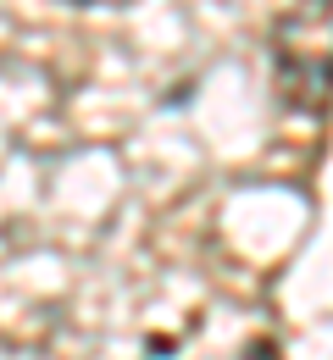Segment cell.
<instances>
[{
    "mask_svg": "<svg viewBox=\"0 0 333 360\" xmlns=\"http://www.w3.org/2000/svg\"><path fill=\"white\" fill-rule=\"evenodd\" d=\"M328 56H333V6L328 0H294L267 34L272 89L289 111L328 122Z\"/></svg>",
    "mask_w": 333,
    "mask_h": 360,
    "instance_id": "6da1fadb",
    "label": "cell"
},
{
    "mask_svg": "<svg viewBox=\"0 0 333 360\" xmlns=\"http://www.w3.org/2000/svg\"><path fill=\"white\" fill-rule=\"evenodd\" d=\"M244 360H278V344H272V338H256V344L244 349Z\"/></svg>",
    "mask_w": 333,
    "mask_h": 360,
    "instance_id": "7a4b0ae2",
    "label": "cell"
},
{
    "mask_svg": "<svg viewBox=\"0 0 333 360\" xmlns=\"http://www.w3.org/2000/svg\"><path fill=\"white\" fill-rule=\"evenodd\" d=\"M67 6H128V0H67Z\"/></svg>",
    "mask_w": 333,
    "mask_h": 360,
    "instance_id": "3957f363",
    "label": "cell"
}]
</instances>
